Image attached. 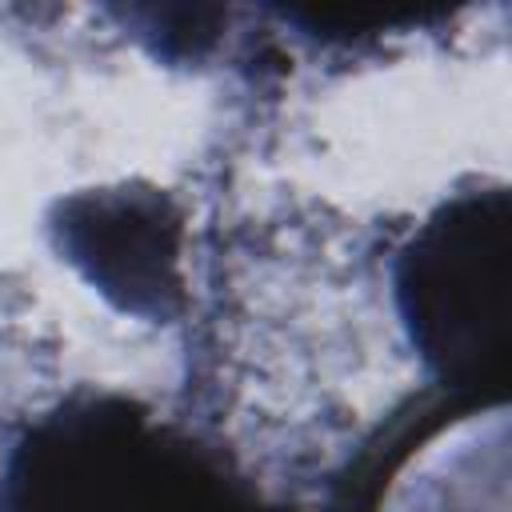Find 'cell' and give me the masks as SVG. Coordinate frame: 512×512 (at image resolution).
Instances as JSON below:
<instances>
[{
    "mask_svg": "<svg viewBox=\"0 0 512 512\" xmlns=\"http://www.w3.org/2000/svg\"><path fill=\"white\" fill-rule=\"evenodd\" d=\"M420 356L460 388L500 384L512 352V204L504 188L440 208L396 268Z\"/></svg>",
    "mask_w": 512,
    "mask_h": 512,
    "instance_id": "1",
    "label": "cell"
},
{
    "mask_svg": "<svg viewBox=\"0 0 512 512\" xmlns=\"http://www.w3.org/2000/svg\"><path fill=\"white\" fill-rule=\"evenodd\" d=\"M16 512H236L216 480L124 408L72 412L36 432Z\"/></svg>",
    "mask_w": 512,
    "mask_h": 512,
    "instance_id": "2",
    "label": "cell"
},
{
    "mask_svg": "<svg viewBox=\"0 0 512 512\" xmlns=\"http://www.w3.org/2000/svg\"><path fill=\"white\" fill-rule=\"evenodd\" d=\"M56 244L124 312L180 304V220L160 192H92L60 204Z\"/></svg>",
    "mask_w": 512,
    "mask_h": 512,
    "instance_id": "3",
    "label": "cell"
}]
</instances>
